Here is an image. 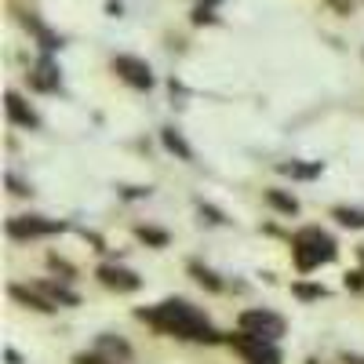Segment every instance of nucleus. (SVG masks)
I'll return each instance as SVG.
<instances>
[{
	"label": "nucleus",
	"instance_id": "nucleus-1",
	"mask_svg": "<svg viewBox=\"0 0 364 364\" xmlns=\"http://www.w3.org/2000/svg\"><path fill=\"white\" fill-rule=\"evenodd\" d=\"M139 317L149 321V324H157L161 331H171V336H178V339H197V343H215L219 339L215 328H211L190 302H182V299H168V302H161L157 310H139Z\"/></svg>",
	"mask_w": 364,
	"mask_h": 364
},
{
	"label": "nucleus",
	"instance_id": "nucleus-2",
	"mask_svg": "<svg viewBox=\"0 0 364 364\" xmlns=\"http://www.w3.org/2000/svg\"><path fill=\"white\" fill-rule=\"evenodd\" d=\"M291 252H295L299 269H314V266H321V262L336 259V240H331L328 233H321V230H302V233H295V240H291Z\"/></svg>",
	"mask_w": 364,
	"mask_h": 364
},
{
	"label": "nucleus",
	"instance_id": "nucleus-3",
	"mask_svg": "<svg viewBox=\"0 0 364 364\" xmlns=\"http://www.w3.org/2000/svg\"><path fill=\"white\" fill-rule=\"evenodd\" d=\"M233 346H237L240 353H245V360H248V364H281L277 346H273L269 339L252 336V331H237V336H233Z\"/></svg>",
	"mask_w": 364,
	"mask_h": 364
},
{
	"label": "nucleus",
	"instance_id": "nucleus-4",
	"mask_svg": "<svg viewBox=\"0 0 364 364\" xmlns=\"http://www.w3.org/2000/svg\"><path fill=\"white\" fill-rule=\"evenodd\" d=\"M240 331H252V336L273 343L284 336V321L269 310H248V314H240Z\"/></svg>",
	"mask_w": 364,
	"mask_h": 364
},
{
	"label": "nucleus",
	"instance_id": "nucleus-5",
	"mask_svg": "<svg viewBox=\"0 0 364 364\" xmlns=\"http://www.w3.org/2000/svg\"><path fill=\"white\" fill-rule=\"evenodd\" d=\"M8 233L26 240V237H51V233H63V223L55 219H41V215H18L8 223Z\"/></svg>",
	"mask_w": 364,
	"mask_h": 364
},
{
	"label": "nucleus",
	"instance_id": "nucleus-6",
	"mask_svg": "<svg viewBox=\"0 0 364 364\" xmlns=\"http://www.w3.org/2000/svg\"><path fill=\"white\" fill-rule=\"evenodd\" d=\"M113 70L124 77L132 87H154V73H149V66L142 63V58H132V55H117L113 58Z\"/></svg>",
	"mask_w": 364,
	"mask_h": 364
},
{
	"label": "nucleus",
	"instance_id": "nucleus-7",
	"mask_svg": "<svg viewBox=\"0 0 364 364\" xmlns=\"http://www.w3.org/2000/svg\"><path fill=\"white\" fill-rule=\"evenodd\" d=\"M99 281L106 288H117V291H135L139 288V277H135L132 269H124V266H102L99 269Z\"/></svg>",
	"mask_w": 364,
	"mask_h": 364
},
{
	"label": "nucleus",
	"instance_id": "nucleus-8",
	"mask_svg": "<svg viewBox=\"0 0 364 364\" xmlns=\"http://www.w3.org/2000/svg\"><path fill=\"white\" fill-rule=\"evenodd\" d=\"M29 80H33L37 91H55L58 87V70H55L51 58H41V63L33 66V73H29Z\"/></svg>",
	"mask_w": 364,
	"mask_h": 364
},
{
	"label": "nucleus",
	"instance_id": "nucleus-9",
	"mask_svg": "<svg viewBox=\"0 0 364 364\" xmlns=\"http://www.w3.org/2000/svg\"><path fill=\"white\" fill-rule=\"evenodd\" d=\"M8 117L15 120V124H22V128H37V124H41L37 113L29 109V106H26L18 95H8Z\"/></svg>",
	"mask_w": 364,
	"mask_h": 364
},
{
	"label": "nucleus",
	"instance_id": "nucleus-10",
	"mask_svg": "<svg viewBox=\"0 0 364 364\" xmlns=\"http://www.w3.org/2000/svg\"><path fill=\"white\" fill-rule=\"evenodd\" d=\"M11 295H15L18 302H26V306H33V310H41V314H51V310H55V302H48V299H44V295H41L37 288L29 291V288H18V284H15V288H11Z\"/></svg>",
	"mask_w": 364,
	"mask_h": 364
},
{
	"label": "nucleus",
	"instance_id": "nucleus-11",
	"mask_svg": "<svg viewBox=\"0 0 364 364\" xmlns=\"http://www.w3.org/2000/svg\"><path fill=\"white\" fill-rule=\"evenodd\" d=\"M37 291L48 299V302H63V306H77V295L70 291V288H63V284H37Z\"/></svg>",
	"mask_w": 364,
	"mask_h": 364
},
{
	"label": "nucleus",
	"instance_id": "nucleus-12",
	"mask_svg": "<svg viewBox=\"0 0 364 364\" xmlns=\"http://www.w3.org/2000/svg\"><path fill=\"white\" fill-rule=\"evenodd\" d=\"M331 219H339L350 230H364V208H336V211H331Z\"/></svg>",
	"mask_w": 364,
	"mask_h": 364
},
{
	"label": "nucleus",
	"instance_id": "nucleus-13",
	"mask_svg": "<svg viewBox=\"0 0 364 364\" xmlns=\"http://www.w3.org/2000/svg\"><path fill=\"white\" fill-rule=\"evenodd\" d=\"M99 350H102V353H109V357H113V364H117V357H120V360H128V357H132L128 343H120V339H109V336H102V339H99Z\"/></svg>",
	"mask_w": 364,
	"mask_h": 364
},
{
	"label": "nucleus",
	"instance_id": "nucleus-14",
	"mask_svg": "<svg viewBox=\"0 0 364 364\" xmlns=\"http://www.w3.org/2000/svg\"><path fill=\"white\" fill-rule=\"evenodd\" d=\"M266 200H269L273 208H277V211H284V215H295V211H299V200H295V197H288V193H281V190H269V193H266Z\"/></svg>",
	"mask_w": 364,
	"mask_h": 364
},
{
	"label": "nucleus",
	"instance_id": "nucleus-15",
	"mask_svg": "<svg viewBox=\"0 0 364 364\" xmlns=\"http://www.w3.org/2000/svg\"><path fill=\"white\" fill-rule=\"evenodd\" d=\"M277 171H281V175H291V178H314L321 168H317V164H295V161L288 164V161H284Z\"/></svg>",
	"mask_w": 364,
	"mask_h": 364
},
{
	"label": "nucleus",
	"instance_id": "nucleus-16",
	"mask_svg": "<svg viewBox=\"0 0 364 364\" xmlns=\"http://www.w3.org/2000/svg\"><path fill=\"white\" fill-rule=\"evenodd\" d=\"M164 146L171 149V154H178L182 161H190V157H193V154H190V146L182 142V135H178V132H171V128L164 132Z\"/></svg>",
	"mask_w": 364,
	"mask_h": 364
},
{
	"label": "nucleus",
	"instance_id": "nucleus-17",
	"mask_svg": "<svg viewBox=\"0 0 364 364\" xmlns=\"http://www.w3.org/2000/svg\"><path fill=\"white\" fill-rule=\"evenodd\" d=\"M135 233H139V240H146V245H157V248H164V245H168V233H164V230H154V226H139Z\"/></svg>",
	"mask_w": 364,
	"mask_h": 364
},
{
	"label": "nucleus",
	"instance_id": "nucleus-18",
	"mask_svg": "<svg viewBox=\"0 0 364 364\" xmlns=\"http://www.w3.org/2000/svg\"><path fill=\"white\" fill-rule=\"evenodd\" d=\"M190 273H193V277H197V281H200L204 288H211V291H219V288H223L215 273H211V269H204L200 262H193V266H190Z\"/></svg>",
	"mask_w": 364,
	"mask_h": 364
},
{
	"label": "nucleus",
	"instance_id": "nucleus-19",
	"mask_svg": "<svg viewBox=\"0 0 364 364\" xmlns=\"http://www.w3.org/2000/svg\"><path fill=\"white\" fill-rule=\"evenodd\" d=\"M299 299H324V288H317V284H295L291 288Z\"/></svg>",
	"mask_w": 364,
	"mask_h": 364
},
{
	"label": "nucleus",
	"instance_id": "nucleus-20",
	"mask_svg": "<svg viewBox=\"0 0 364 364\" xmlns=\"http://www.w3.org/2000/svg\"><path fill=\"white\" fill-rule=\"evenodd\" d=\"M73 364H113V360H106L102 353H77Z\"/></svg>",
	"mask_w": 364,
	"mask_h": 364
},
{
	"label": "nucleus",
	"instance_id": "nucleus-21",
	"mask_svg": "<svg viewBox=\"0 0 364 364\" xmlns=\"http://www.w3.org/2000/svg\"><path fill=\"white\" fill-rule=\"evenodd\" d=\"M346 288H364V273H346Z\"/></svg>",
	"mask_w": 364,
	"mask_h": 364
},
{
	"label": "nucleus",
	"instance_id": "nucleus-22",
	"mask_svg": "<svg viewBox=\"0 0 364 364\" xmlns=\"http://www.w3.org/2000/svg\"><path fill=\"white\" fill-rule=\"evenodd\" d=\"M200 215H208L211 223H226V219L219 215V211H215V208H208V204H200Z\"/></svg>",
	"mask_w": 364,
	"mask_h": 364
},
{
	"label": "nucleus",
	"instance_id": "nucleus-23",
	"mask_svg": "<svg viewBox=\"0 0 364 364\" xmlns=\"http://www.w3.org/2000/svg\"><path fill=\"white\" fill-rule=\"evenodd\" d=\"M353 364H364V360H353Z\"/></svg>",
	"mask_w": 364,
	"mask_h": 364
}]
</instances>
